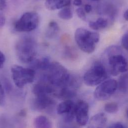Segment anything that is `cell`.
<instances>
[{
	"mask_svg": "<svg viewBox=\"0 0 128 128\" xmlns=\"http://www.w3.org/2000/svg\"><path fill=\"white\" fill-rule=\"evenodd\" d=\"M32 91L36 97L49 95L50 94L56 92L54 87L46 80L36 84Z\"/></svg>",
	"mask_w": 128,
	"mask_h": 128,
	"instance_id": "30bf717a",
	"label": "cell"
},
{
	"mask_svg": "<svg viewBox=\"0 0 128 128\" xmlns=\"http://www.w3.org/2000/svg\"><path fill=\"white\" fill-rule=\"evenodd\" d=\"M104 110L106 112L110 114L116 113L119 110V106L116 102H110L105 105Z\"/></svg>",
	"mask_w": 128,
	"mask_h": 128,
	"instance_id": "44dd1931",
	"label": "cell"
},
{
	"mask_svg": "<svg viewBox=\"0 0 128 128\" xmlns=\"http://www.w3.org/2000/svg\"><path fill=\"white\" fill-rule=\"evenodd\" d=\"M44 79L54 87L62 88L68 85L71 75L64 66L58 62H50L44 71Z\"/></svg>",
	"mask_w": 128,
	"mask_h": 128,
	"instance_id": "6da1fadb",
	"label": "cell"
},
{
	"mask_svg": "<svg viewBox=\"0 0 128 128\" xmlns=\"http://www.w3.org/2000/svg\"><path fill=\"white\" fill-rule=\"evenodd\" d=\"M36 48V44L32 38L27 36L22 38L16 44V55L22 63H31L35 59Z\"/></svg>",
	"mask_w": 128,
	"mask_h": 128,
	"instance_id": "3957f363",
	"label": "cell"
},
{
	"mask_svg": "<svg viewBox=\"0 0 128 128\" xmlns=\"http://www.w3.org/2000/svg\"><path fill=\"white\" fill-rule=\"evenodd\" d=\"M6 23V18L4 14L0 12V28H2Z\"/></svg>",
	"mask_w": 128,
	"mask_h": 128,
	"instance_id": "4316f807",
	"label": "cell"
},
{
	"mask_svg": "<svg viewBox=\"0 0 128 128\" xmlns=\"http://www.w3.org/2000/svg\"><path fill=\"white\" fill-rule=\"evenodd\" d=\"M119 90L123 93H127L128 91V74H125L122 75L118 83V87Z\"/></svg>",
	"mask_w": 128,
	"mask_h": 128,
	"instance_id": "d6986e66",
	"label": "cell"
},
{
	"mask_svg": "<svg viewBox=\"0 0 128 128\" xmlns=\"http://www.w3.org/2000/svg\"><path fill=\"white\" fill-rule=\"evenodd\" d=\"M75 104L71 100H65L60 103L57 107V113L58 115H65L75 110Z\"/></svg>",
	"mask_w": 128,
	"mask_h": 128,
	"instance_id": "5bb4252c",
	"label": "cell"
},
{
	"mask_svg": "<svg viewBox=\"0 0 128 128\" xmlns=\"http://www.w3.org/2000/svg\"><path fill=\"white\" fill-rule=\"evenodd\" d=\"M54 103V100L49 95L37 96L32 102V107L34 110L41 111L50 107Z\"/></svg>",
	"mask_w": 128,
	"mask_h": 128,
	"instance_id": "8fae6325",
	"label": "cell"
},
{
	"mask_svg": "<svg viewBox=\"0 0 128 128\" xmlns=\"http://www.w3.org/2000/svg\"><path fill=\"white\" fill-rule=\"evenodd\" d=\"M92 0V1H98V0Z\"/></svg>",
	"mask_w": 128,
	"mask_h": 128,
	"instance_id": "1f68e13d",
	"label": "cell"
},
{
	"mask_svg": "<svg viewBox=\"0 0 128 128\" xmlns=\"http://www.w3.org/2000/svg\"><path fill=\"white\" fill-rule=\"evenodd\" d=\"M60 30V27L57 22L52 21L48 24L46 35L49 38H52L58 34Z\"/></svg>",
	"mask_w": 128,
	"mask_h": 128,
	"instance_id": "ac0fdd59",
	"label": "cell"
},
{
	"mask_svg": "<svg viewBox=\"0 0 128 128\" xmlns=\"http://www.w3.org/2000/svg\"><path fill=\"white\" fill-rule=\"evenodd\" d=\"M76 14L81 19L83 20H86L87 18H86V15L85 14V12L84 10L82 8H78L76 10Z\"/></svg>",
	"mask_w": 128,
	"mask_h": 128,
	"instance_id": "7402d4cb",
	"label": "cell"
},
{
	"mask_svg": "<svg viewBox=\"0 0 128 128\" xmlns=\"http://www.w3.org/2000/svg\"><path fill=\"white\" fill-rule=\"evenodd\" d=\"M109 128H125V126L120 122H116L111 125Z\"/></svg>",
	"mask_w": 128,
	"mask_h": 128,
	"instance_id": "484cf974",
	"label": "cell"
},
{
	"mask_svg": "<svg viewBox=\"0 0 128 128\" xmlns=\"http://www.w3.org/2000/svg\"><path fill=\"white\" fill-rule=\"evenodd\" d=\"M89 106L84 101H80L75 105V118L80 126H85L89 119Z\"/></svg>",
	"mask_w": 128,
	"mask_h": 128,
	"instance_id": "9c48e42d",
	"label": "cell"
},
{
	"mask_svg": "<svg viewBox=\"0 0 128 128\" xmlns=\"http://www.w3.org/2000/svg\"><path fill=\"white\" fill-rule=\"evenodd\" d=\"M121 44L122 47L125 49L126 50H128V34L126 32L124 34L122 38Z\"/></svg>",
	"mask_w": 128,
	"mask_h": 128,
	"instance_id": "603a6c76",
	"label": "cell"
},
{
	"mask_svg": "<svg viewBox=\"0 0 128 128\" xmlns=\"http://www.w3.org/2000/svg\"><path fill=\"white\" fill-rule=\"evenodd\" d=\"M58 16L64 20H69L73 17V12L70 8L65 7L61 9L58 13Z\"/></svg>",
	"mask_w": 128,
	"mask_h": 128,
	"instance_id": "ffe728a7",
	"label": "cell"
},
{
	"mask_svg": "<svg viewBox=\"0 0 128 128\" xmlns=\"http://www.w3.org/2000/svg\"><path fill=\"white\" fill-rule=\"evenodd\" d=\"M10 71L15 85L20 88H22L28 84L32 82L35 78L36 72L32 68L14 65L12 66Z\"/></svg>",
	"mask_w": 128,
	"mask_h": 128,
	"instance_id": "5b68a950",
	"label": "cell"
},
{
	"mask_svg": "<svg viewBox=\"0 0 128 128\" xmlns=\"http://www.w3.org/2000/svg\"><path fill=\"white\" fill-rule=\"evenodd\" d=\"M118 82L114 79L104 81L95 89L94 96L99 101H105L109 99L116 91Z\"/></svg>",
	"mask_w": 128,
	"mask_h": 128,
	"instance_id": "52a82bcc",
	"label": "cell"
},
{
	"mask_svg": "<svg viewBox=\"0 0 128 128\" xmlns=\"http://www.w3.org/2000/svg\"><path fill=\"white\" fill-rule=\"evenodd\" d=\"M108 25V20L104 18H99L96 21H91L89 23V27L96 30L105 28Z\"/></svg>",
	"mask_w": 128,
	"mask_h": 128,
	"instance_id": "2e32d148",
	"label": "cell"
},
{
	"mask_svg": "<svg viewBox=\"0 0 128 128\" xmlns=\"http://www.w3.org/2000/svg\"><path fill=\"white\" fill-rule=\"evenodd\" d=\"M82 0H74L73 4L76 6H80L82 4Z\"/></svg>",
	"mask_w": 128,
	"mask_h": 128,
	"instance_id": "f546056e",
	"label": "cell"
},
{
	"mask_svg": "<svg viewBox=\"0 0 128 128\" xmlns=\"http://www.w3.org/2000/svg\"><path fill=\"white\" fill-rule=\"evenodd\" d=\"M40 23V16L34 12L24 14L15 22L14 29L19 32H30L36 29Z\"/></svg>",
	"mask_w": 128,
	"mask_h": 128,
	"instance_id": "8992f818",
	"label": "cell"
},
{
	"mask_svg": "<svg viewBox=\"0 0 128 128\" xmlns=\"http://www.w3.org/2000/svg\"><path fill=\"white\" fill-rule=\"evenodd\" d=\"M4 92L3 86L0 82V105H4Z\"/></svg>",
	"mask_w": 128,
	"mask_h": 128,
	"instance_id": "cb8c5ba5",
	"label": "cell"
},
{
	"mask_svg": "<svg viewBox=\"0 0 128 128\" xmlns=\"http://www.w3.org/2000/svg\"><path fill=\"white\" fill-rule=\"evenodd\" d=\"M6 0V1H7V0Z\"/></svg>",
	"mask_w": 128,
	"mask_h": 128,
	"instance_id": "d6a6232c",
	"label": "cell"
},
{
	"mask_svg": "<svg viewBox=\"0 0 128 128\" xmlns=\"http://www.w3.org/2000/svg\"><path fill=\"white\" fill-rule=\"evenodd\" d=\"M107 118L103 113H98L93 116L90 122L89 127V128H103L107 123Z\"/></svg>",
	"mask_w": 128,
	"mask_h": 128,
	"instance_id": "4fadbf2b",
	"label": "cell"
},
{
	"mask_svg": "<svg viewBox=\"0 0 128 128\" xmlns=\"http://www.w3.org/2000/svg\"><path fill=\"white\" fill-rule=\"evenodd\" d=\"M34 126L37 128H50L52 127L49 119L44 116H40L35 118L34 122Z\"/></svg>",
	"mask_w": 128,
	"mask_h": 128,
	"instance_id": "e0dca14e",
	"label": "cell"
},
{
	"mask_svg": "<svg viewBox=\"0 0 128 128\" xmlns=\"http://www.w3.org/2000/svg\"><path fill=\"white\" fill-rule=\"evenodd\" d=\"M6 61V58L4 54L0 50V69H2Z\"/></svg>",
	"mask_w": 128,
	"mask_h": 128,
	"instance_id": "d4e9b609",
	"label": "cell"
},
{
	"mask_svg": "<svg viewBox=\"0 0 128 128\" xmlns=\"http://www.w3.org/2000/svg\"><path fill=\"white\" fill-rule=\"evenodd\" d=\"M76 95L75 89L69 86L60 88V90L56 93L57 96L62 100H70Z\"/></svg>",
	"mask_w": 128,
	"mask_h": 128,
	"instance_id": "9a60e30c",
	"label": "cell"
},
{
	"mask_svg": "<svg viewBox=\"0 0 128 128\" xmlns=\"http://www.w3.org/2000/svg\"><path fill=\"white\" fill-rule=\"evenodd\" d=\"M71 0H46L45 6L50 10H55L62 9L68 6Z\"/></svg>",
	"mask_w": 128,
	"mask_h": 128,
	"instance_id": "7c38bea8",
	"label": "cell"
},
{
	"mask_svg": "<svg viewBox=\"0 0 128 128\" xmlns=\"http://www.w3.org/2000/svg\"><path fill=\"white\" fill-rule=\"evenodd\" d=\"M123 16H124V18L125 19V20H128V10H126V11L124 13V14H123Z\"/></svg>",
	"mask_w": 128,
	"mask_h": 128,
	"instance_id": "4dcf8cb0",
	"label": "cell"
},
{
	"mask_svg": "<svg viewBox=\"0 0 128 128\" xmlns=\"http://www.w3.org/2000/svg\"><path fill=\"white\" fill-rule=\"evenodd\" d=\"M108 56V62L112 75L117 76L127 71V60L123 55L119 52L113 54Z\"/></svg>",
	"mask_w": 128,
	"mask_h": 128,
	"instance_id": "ba28073f",
	"label": "cell"
},
{
	"mask_svg": "<svg viewBox=\"0 0 128 128\" xmlns=\"http://www.w3.org/2000/svg\"><path fill=\"white\" fill-rule=\"evenodd\" d=\"M92 10V7L90 4H87L84 6V11L86 13H90Z\"/></svg>",
	"mask_w": 128,
	"mask_h": 128,
	"instance_id": "f1b7e54d",
	"label": "cell"
},
{
	"mask_svg": "<svg viewBox=\"0 0 128 128\" xmlns=\"http://www.w3.org/2000/svg\"><path fill=\"white\" fill-rule=\"evenodd\" d=\"M74 38L79 48L88 54H92L95 51L96 45L100 40L98 33L81 28L76 30Z\"/></svg>",
	"mask_w": 128,
	"mask_h": 128,
	"instance_id": "7a4b0ae2",
	"label": "cell"
},
{
	"mask_svg": "<svg viewBox=\"0 0 128 128\" xmlns=\"http://www.w3.org/2000/svg\"><path fill=\"white\" fill-rule=\"evenodd\" d=\"M108 74L106 69L100 62H96L85 73L83 80L88 86L99 85L107 79Z\"/></svg>",
	"mask_w": 128,
	"mask_h": 128,
	"instance_id": "277c9868",
	"label": "cell"
},
{
	"mask_svg": "<svg viewBox=\"0 0 128 128\" xmlns=\"http://www.w3.org/2000/svg\"><path fill=\"white\" fill-rule=\"evenodd\" d=\"M7 6L6 1L4 0H0V10H3Z\"/></svg>",
	"mask_w": 128,
	"mask_h": 128,
	"instance_id": "83f0119b",
	"label": "cell"
}]
</instances>
